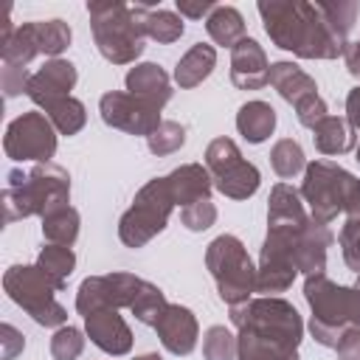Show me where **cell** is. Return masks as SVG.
Segmentation results:
<instances>
[{
  "instance_id": "1",
  "label": "cell",
  "mask_w": 360,
  "mask_h": 360,
  "mask_svg": "<svg viewBox=\"0 0 360 360\" xmlns=\"http://www.w3.org/2000/svg\"><path fill=\"white\" fill-rule=\"evenodd\" d=\"M256 8L270 42L281 51L295 53L298 59H338L349 48V39L326 22L318 3L262 0Z\"/></svg>"
},
{
  "instance_id": "2",
  "label": "cell",
  "mask_w": 360,
  "mask_h": 360,
  "mask_svg": "<svg viewBox=\"0 0 360 360\" xmlns=\"http://www.w3.org/2000/svg\"><path fill=\"white\" fill-rule=\"evenodd\" d=\"M87 14L98 53L112 65H135V59L146 48L143 39L149 6H127L124 0H93L87 3Z\"/></svg>"
},
{
  "instance_id": "3",
  "label": "cell",
  "mask_w": 360,
  "mask_h": 360,
  "mask_svg": "<svg viewBox=\"0 0 360 360\" xmlns=\"http://www.w3.org/2000/svg\"><path fill=\"white\" fill-rule=\"evenodd\" d=\"M70 202V174L48 160L34 163L31 172L8 169L6 188H3V208L6 222H17L25 217H45L56 208H65Z\"/></svg>"
},
{
  "instance_id": "4",
  "label": "cell",
  "mask_w": 360,
  "mask_h": 360,
  "mask_svg": "<svg viewBox=\"0 0 360 360\" xmlns=\"http://www.w3.org/2000/svg\"><path fill=\"white\" fill-rule=\"evenodd\" d=\"M304 298L309 304V335L315 343L335 349L349 326H360V273L352 287L335 284L326 273L304 278Z\"/></svg>"
},
{
  "instance_id": "5",
  "label": "cell",
  "mask_w": 360,
  "mask_h": 360,
  "mask_svg": "<svg viewBox=\"0 0 360 360\" xmlns=\"http://www.w3.org/2000/svg\"><path fill=\"white\" fill-rule=\"evenodd\" d=\"M298 191L309 205V217L321 225H329L338 214H360V177H354L335 160L321 158L307 163Z\"/></svg>"
},
{
  "instance_id": "6",
  "label": "cell",
  "mask_w": 360,
  "mask_h": 360,
  "mask_svg": "<svg viewBox=\"0 0 360 360\" xmlns=\"http://www.w3.org/2000/svg\"><path fill=\"white\" fill-rule=\"evenodd\" d=\"M228 309H231L228 315L236 332H250L262 340L298 352L301 338H304V321L290 301L278 295H259V298L233 304Z\"/></svg>"
},
{
  "instance_id": "7",
  "label": "cell",
  "mask_w": 360,
  "mask_h": 360,
  "mask_svg": "<svg viewBox=\"0 0 360 360\" xmlns=\"http://www.w3.org/2000/svg\"><path fill=\"white\" fill-rule=\"evenodd\" d=\"M205 267L217 284V295L233 307L250 301L256 292V267L248 256V248L233 233H219L205 248Z\"/></svg>"
},
{
  "instance_id": "8",
  "label": "cell",
  "mask_w": 360,
  "mask_h": 360,
  "mask_svg": "<svg viewBox=\"0 0 360 360\" xmlns=\"http://www.w3.org/2000/svg\"><path fill=\"white\" fill-rule=\"evenodd\" d=\"M172 211H174V197L169 191L166 177H152L149 183H143L135 191L132 205L121 214L118 239L132 250L143 248L166 228Z\"/></svg>"
},
{
  "instance_id": "9",
  "label": "cell",
  "mask_w": 360,
  "mask_h": 360,
  "mask_svg": "<svg viewBox=\"0 0 360 360\" xmlns=\"http://www.w3.org/2000/svg\"><path fill=\"white\" fill-rule=\"evenodd\" d=\"M3 290L39 326L59 329L68 323V309L56 301L59 287L37 264H11L3 273Z\"/></svg>"
},
{
  "instance_id": "10",
  "label": "cell",
  "mask_w": 360,
  "mask_h": 360,
  "mask_svg": "<svg viewBox=\"0 0 360 360\" xmlns=\"http://www.w3.org/2000/svg\"><path fill=\"white\" fill-rule=\"evenodd\" d=\"M205 169L211 172L214 188L228 200H248L262 186V172L242 158L231 138H214L205 146Z\"/></svg>"
},
{
  "instance_id": "11",
  "label": "cell",
  "mask_w": 360,
  "mask_h": 360,
  "mask_svg": "<svg viewBox=\"0 0 360 360\" xmlns=\"http://www.w3.org/2000/svg\"><path fill=\"white\" fill-rule=\"evenodd\" d=\"M56 129L48 121L45 112L39 110H28L22 115H17L3 135V152L6 158L22 163V160H34V163H48L56 155Z\"/></svg>"
},
{
  "instance_id": "12",
  "label": "cell",
  "mask_w": 360,
  "mask_h": 360,
  "mask_svg": "<svg viewBox=\"0 0 360 360\" xmlns=\"http://www.w3.org/2000/svg\"><path fill=\"white\" fill-rule=\"evenodd\" d=\"M141 284L143 278L124 270H115L107 276H87L76 290V312L87 318L101 309H121V307L129 309Z\"/></svg>"
},
{
  "instance_id": "13",
  "label": "cell",
  "mask_w": 360,
  "mask_h": 360,
  "mask_svg": "<svg viewBox=\"0 0 360 360\" xmlns=\"http://www.w3.org/2000/svg\"><path fill=\"white\" fill-rule=\"evenodd\" d=\"M98 112L101 121L112 129H121L127 135H141L149 138L160 127V110L143 104L141 98L129 96L127 90H110L98 98Z\"/></svg>"
},
{
  "instance_id": "14",
  "label": "cell",
  "mask_w": 360,
  "mask_h": 360,
  "mask_svg": "<svg viewBox=\"0 0 360 360\" xmlns=\"http://www.w3.org/2000/svg\"><path fill=\"white\" fill-rule=\"evenodd\" d=\"M76 82H79V73H76V65L70 59H62V56L59 59H48L37 73H31L25 96L37 107L48 110L53 101L68 98L70 90L76 87Z\"/></svg>"
},
{
  "instance_id": "15",
  "label": "cell",
  "mask_w": 360,
  "mask_h": 360,
  "mask_svg": "<svg viewBox=\"0 0 360 360\" xmlns=\"http://www.w3.org/2000/svg\"><path fill=\"white\" fill-rule=\"evenodd\" d=\"M155 332L160 338V346L174 354V357H186L194 352L197 338H200V323L194 318V312L183 304H169L163 309V315L155 323Z\"/></svg>"
},
{
  "instance_id": "16",
  "label": "cell",
  "mask_w": 360,
  "mask_h": 360,
  "mask_svg": "<svg viewBox=\"0 0 360 360\" xmlns=\"http://www.w3.org/2000/svg\"><path fill=\"white\" fill-rule=\"evenodd\" d=\"M84 335L93 346H98L104 354L121 357L132 352V329L118 315V309H101L84 318Z\"/></svg>"
},
{
  "instance_id": "17",
  "label": "cell",
  "mask_w": 360,
  "mask_h": 360,
  "mask_svg": "<svg viewBox=\"0 0 360 360\" xmlns=\"http://www.w3.org/2000/svg\"><path fill=\"white\" fill-rule=\"evenodd\" d=\"M270 76V62L264 48L253 39L245 37L231 48V82L239 90H262Z\"/></svg>"
},
{
  "instance_id": "18",
  "label": "cell",
  "mask_w": 360,
  "mask_h": 360,
  "mask_svg": "<svg viewBox=\"0 0 360 360\" xmlns=\"http://www.w3.org/2000/svg\"><path fill=\"white\" fill-rule=\"evenodd\" d=\"M124 84H127V93L141 98L143 104L155 107V110H163L172 98V76L158 65V62H138L127 70L124 76Z\"/></svg>"
},
{
  "instance_id": "19",
  "label": "cell",
  "mask_w": 360,
  "mask_h": 360,
  "mask_svg": "<svg viewBox=\"0 0 360 360\" xmlns=\"http://www.w3.org/2000/svg\"><path fill=\"white\" fill-rule=\"evenodd\" d=\"M332 245V231L329 225H321L315 219H309L298 239H295V270L304 276H315V273H326V250Z\"/></svg>"
},
{
  "instance_id": "20",
  "label": "cell",
  "mask_w": 360,
  "mask_h": 360,
  "mask_svg": "<svg viewBox=\"0 0 360 360\" xmlns=\"http://www.w3.org/2000/svg\"><path fill=\"white\" fill-rule=\"evenodd\" d=\"M166 183L174 197V205H180V208L200 202V200H211V188H214L211 172L202 163H183V166L172 169L166 174Z\"/></svg>"
},
{
  "instance_id": "21",
  "label": "cell",
  "mask_w": 360,
  "mask_h": 360,
  "mask_svg": "<svg viewBox=\"0 0 360 360\" xmlns=\"http://www.w3.org/2000/svg\"><path fill=\"white\" fill-rule=\"evenodd\" d=\"M267 84H273V90H276L287 104H292V107H298L304 98H309V96L318 93L315 79H312L307 70H301L295 62H287V59L270 65Z\"/></svg>"
},
{
  "instance_id": "22",
  "label": "cell",
  "mask_w": 360,
  "mask_h": 360,
  "mask_svg": "<svg viewBox=\"0 0 360 360\" xmlns=\"http://www.w3.org/2000/svg\"><path fill=\"white\" fill-rule=\"evenodd\" d=\"M217 68V48L214 45H205V42H194L174 65V84L180 90H191L197 84H202Z\"/></svg>"
},
{
  "instance_id": "23",
  "label": "cell",
  "mask_w": 360,
  "mask_h": 360,
  "mask_svg": "<svg viewBox=\"0 0 360 360\" xmlns=\"http://www.w3.org/2000/svg\"><path fill=\"white\" fill-rule=\"evenodd\" d=\"M312 217L304 208L301 191L292 188L290 183H276L270 188L267 200V225H290V228H304Z\"/></svg>"
},
{
  "instance_id": "24",
  "label": "cell",
  "mask_w": 360,
  "mask_h": 360,
  "mask_svg": "<svg viewBox=\"0 0 360 360\" xmlns=\"http://www.w3.org/2000/svg\"><path fill=\"white\" fill-rule=\"evenodd\" d=\"M276 110L262 101V98H253V101H245L236 112V129L239 135L248 141V143H264L273 129H276Z\"/></svg>"
},
{
  "instance_id": "25",
  "label": "cell",
  "mask_w": 360,
  "mask_h": 360,
  "mask_svg": "<svg viewBox=\"0 0 360 360\" xmlns=\"http://www.w3.org/2000/svg\"><path fill=\"white\" fill-rule=\"evenodd\" d=\"M312 141H315V149L321 155H329V158L346 155L357 146L354 143V127L346 121V115H326L312 129Z\"/></svg>"
},
{
  "instance_id": "26",
  "label": "cell",
  "mask_w": 360,
  "mask_h": 360,
  "mask_svg": "<svg viewBox=\"0 0 360 360\" xmlns=\"http://www.w3.org/2000/svg\"><path fill=\"white\" fill-rule=\"evenodd\" d=\"M205 31L222 48H233L236 42H242L248 37L245 34V17L233 6H217L205 20Z\"/></svg>"
},
{
  "instance_id": "27",
  "label": "cell",
  "mask_w": 360,
  "mask_h": 360,
  "mask_svg": "<svg viewBox=\"0 0 360 360\" xmlns=\"http://www.w3.org/2000/svg\"><path fill=\"white\" fill-rule=\"evenodd\" d=\"M79 225H82L79 211L73 205H65V208H56L42 217V236L48 245L73 248V242L79 239Z\"/></svg>"
},
{
  "instance_id": "28",
  "label": "cell",
  "mask_w": 360,
  "mask_h": 360,
  "mask_svg": "<svg viewBox=\"0 0 360 360\" xmlns=\"http://www.w3.org/2000/svg\"><path fill=\"white\" fill-rule=\"evenodd\" d=\"M37 53H39V39H37L34 20L17 25L14 37L6 45H0V59H3V65H11V68H25Z\"/></svg>"
},
{
  "instance_id": "29",
  "label": "cell",
  "mask_w": 360,
  "mask_h": 360,
  "mask_svg": "<svg viewBox=\"0 0 360 360\" xmlns=\"http://www.w3.org/2000/svg\"><path fill=\"white\" fill-rule=\"evenodd\" d=\"M37 267L59 290H65L70 273L76 270V253H73V248H65V245H42V250L37 256Z\"/></svg>"
},
{
  "instance_id": "30",
  "label": "cell",
  "mask_w": 360,
  "mask_h": 360,
  "mask_svg": "<svg viewBox=\"0 0 360 360\" xmlns=\"http://www.w3.org/2000/svg\"><path fill=\"white\" fill-rule=\"evenodd\" d=\"M45 115H48V121L53 124V129L59 132V135H76V132H82V127L87 124V110H84V104L76 98V96H68V98H59V101H53L48 110H45Z\"/></svg>"
},
{
  "instance_id": "31",
  "label": "cell",
  "mask_w": 360,
  "mask_h": 360,
  "mask_svg": "<svg viewBox=\"0 0 360 360\" xmlns=\"http://www.w3.org/2000/svg\"><path fill=\"white\" fill-rule=\"evenodd\" d=\"M270 166H273V172L281 180H292V177H298L307 169V155H304V149H301L298 141L281 138L270 149Z\"/></svg>"
},
{
  "instance_id": "32",
  "label": "cell",
  "mask_w": 360,
  "mask_h": 360,
  "mask_svg": "<svg viewBox=\"0 0 360 360\" xmlns=\"http://www.w3.org/2000/svg\"><path fill=\"white\" fill-rule=\"evenodd\" d=\"M166 307H169L166 292H163L158 284H152V281L143 278V284H141V290H138V295H135L129 312H132L135 321H141L143 326H155Z\"/></svg>"
},
{
  "instance_id": "33",
  "label": "cell",
  "mask_w": 360,
  "mask_h": 360,
  "mask_svg": "<svg viewBox=\"0 0 360 360\" xmlns=\"http://www.w3.org/2000/svg\"><path fill=\"white\" fill-rule=\"evenodd\" d=\"M186 31V22L177 11H169V8H149L146 14V37L160 42V45H172L183 37Z\"/></svg>"
},
{
  "instance_id": "34",
  "label": "cell",
  "mask_w": 360,
  "mask_h": 360,
  "mask_svg": "<svg viewBox=\"0 0 360 360\" xmlns=\"http://www.w3.org/2000/svg\"><path fill=\"white\" fill-rule=\"evenodd\" d=\"M37 25V39H39V53L59 59V53L70 45V25L65 20H34Z\"/></svg>"
},
{
  "instance_id": "35",
  "label": "cell",
  "mask_w": 360,
  "mask_h": 360,
  "mask_svg": "<svg viewBox=\"0 0 360 360\" xmlns=\"http://www.w3.org/2000/svg\"><path fill=\"white\" fill-rule=\"evenodd\" d=\"M239 354V335L228 326H208L202 335V357L205 360H236Z\"/></svg>"
},
{
  "instance_id": "36",
  "label": "cell",
  "mask_w": 360,
  "mask_h": 360,
  "mask_svg": "<svg viewBox=\"0 0 360 360\" xmlns=\"http://www.w3.org/2000/svg\"><path fill=\"white\" fill-rule=\"evenodd\" d=\"M315 3H318L321 14L326 17V22L340 37L349 39V31H352V25H354V20L360 14V3L357 0H315Z\"/></svg>"
},
{
  "instance_id": "37",
  "label": "cell",
  "mask_w": 360,
  "mask_h": 360,
  "mask_svg": "<svg viewBox=\"0 0 360 360\" xmlns=\"http://www.w3.org/2000/svg\"><path fill=\"white\" fill-rule=\"evenodd\" d=\"M84 340H87V335L82 329L65 323L51 338V357L53 360H79L84 352Z\"/></svg>"
},
{
  "instance_id": "38",
  "label": "cell",
  "mask_w": 360,
  "mask_h": 360,
  "mask_svg": "<svg viewBox=\"0 0 360 360\" xmlns=\"http://www.w3.org/2000/svg\"><path fill=\"white\" fill-rule=\"evenodd\" d=\"M183 143H186V129H183V124H177V121H160V127L146 138L149 152L158 155V158L183 149Z\"/></svg>"
},
{
  "instance_id": "39",
  "label": "cell",
  "mask_w": 360,
  "mask_h": 360,
  "mask_svg": "<svg viewBox=\"0 0 360 360\" xmlns=\"http://www.w3.org/2000/svg\"><path fill=\"white\" fill-rule=\"evenodd\" d=\"M338 245H340L346 267L352 273H360V214L346 217V222L340 225V233H338Z\"/></svg>"
},
{
  "instance_id": "40",
  "label": "cell",
  "mask_w": 360,
  "mask_h": 360,
  "mask_svg": "<svg viewBox=\"0 0 360 360\" xmlns=\"http://www.w3.org/2000/svg\"><path fill=\"white\" fill-rule=\"evenodd\" d=\"M180 222L183 228L200 233V231H208L214 222H217V205L211 200H200V202H191L186 208H180Z\"/></svg>"
},
{
  "instance_id": "41",
  "label": "cell",
  "mask_w": 360,
  "mask_h": 360,
  "mask_svg": "<svg viewBox=\"0 0 360 360\" xmlns=\"http://www.w3.org/2000/svg\"><path fill=\"white\" fill-rule=\"evenodd\" d=\"M295 110V118H298V124L301 127H307V129H315L326 115H329V107H326V101L321 98V93H315V96H309V98H304L298 107H292Z\"/></svg>"
},
{
  "instance_id": "42",
  "label": "cell",
  "mask_w": 360,
  "mask_h": 360,
  "mask_svg": "<svg viewBox=\"0 0 360 360\" xmlns=\"http://www.w3.org/2000/svg\"><path fill=\"white\" fill-rule=\"evenodd\" d=\"M28 68H11V65H3L0 70V84H3V93L6 98H14V96H22L25 87H28Z\"/></svg>"
},
{
  "instance_id": "43",
  "label": "cell",
  "mask_w": 360,
  "mask_h": 360,
  "mask_svg": "<svg viewBox=\"0 0 360 360\" xmlns=\"http://www.w3.org/2000/svg\"><path fill=\"white\" fill-rule=\"evenodd\" d=\"M22 349H25L22 332L17 326H11V323H0V357L3 360H14Z\"/></svg>"
},
{
  "instance_id": "44",
  "label": "cell",
  "mask_w": 360,
  "mask_h": 360,
  "mask_svg": "<svg viewBox=\"0 0 360 360\" xmlns=\"http://www.w3.org/2000/svg\"><path fill=\"white\" fill-rule=\"evenodd\" d=\"M174 8L183 20H202V17L208 20V14L217 8V3L214 0H177Z\"/></svg>"
},
{
  "instance_id": "45",
  "label": "cell",
  "mask_w": 360,
  "mask_h": 360,
  "mask_svg": "<svg viewBox=\"0 0 360 360\" xmlns=\"http://www.w3.org/2000/svg\"><path fill=\"white\" fill-rule=\"evenodd\" d=\"M338 360H360V326H349L335 346Z\"/></svg>"
},
{
  "instance_id": "46",
  "label": "cell",
  "mask_w": 360,
  "mask_h": 360,
  "mask_svg": "<svg viewBox=\"0 0 360 360\" xmlns=\"http://www.w3.org/2000/svg\"><path fill=\"white\" fill-rule=\"evenodd\" d=\"M346 121L354 127V132H360V84L352 87L346 96Z\"/></svg>"
},
{
  "instance_id": "47",
  "label": "cell",
  "mask_w": 360,
  "mask_h": 360,
  "mask_svg": "<svg viewBox=\"0 0 360 360\" xmlns=\"http://www.w3.org/2000/svg\"><path fill=\"white\" fill-rule=\"evenodd\" d=\"M343 62H346V70H349L354 79H360V39L349 42V48H346V53H343Z\"/></svg>"
},
{
  "instance_id": "48",
  "label": "cell",
  "mask_w": 360,
  "mask_h": 360,
  "mask_svg": "<svg viewBox=\"0 0 360 360\" xmlns=\"http://www.w3.org/2000/svg\"><path fill=\"white\" fill-rule=\"evenodd\" d=\"M135 360H163V357H160L158 352H146V354H138Z\"/></svg>"
},
{
  "instance_id": "49",
  "label": "cell",
  "mask_w": 360,
  "mask_h": 360,
  "mask_svg": "<svg viewBox=\"0 0 360 360\" xmlns=\"http://www.w3.org/2000/svg\"><path fill=\"white\" fill-rule=\"evenodd\" d=\"M354 160H357V163H360V143H357V146H354Z\"/></svg>"
}]
</instances>
